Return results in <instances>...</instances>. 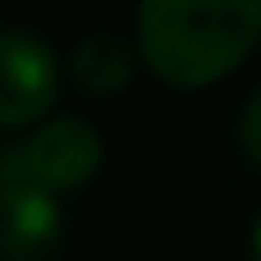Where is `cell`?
Returning <instances> with one entry per match:
<instances>
[{
	"instance_id": "2",
	"label": "cell",
	"mask_w": 261,
	"mask_h": 261,
	"mask_svg": "<svg viewBox=\"0 0 261 261\" xmlns=\"http://www.w3.org/2000/svg\"><path fill=\"white\" fill-rule=\"evenodd\" d=\"M64 216L60 193H50L23 161V147H0V261H60Z\"/></svg>"
},
{
	"instance_id": "4",
	"label": "cell",
	"mask_w": 261,
	"mask_h": 261,
	"mask_svg": "<svg viewBox=\"0 0 261 261\" xmlns=\"http://www.w3.org/2000/svg\"><path fill=\"white\" fill-rule=\"evenodd\" d=\"M23 147V161L28 170L50 188V193H78L96 179L101 161H106V138L92 119L83 115H55V119H41Z\"/></svg>"
},
{
	"instance_id": "6",
	"label": "cell",
	"mask_w": 261,
	"mask_h": 261,
	"mask_svg": "<svg viewBox=\"0 0 261 261\" xmlns=\"http://www.w3.org/2000/svg\"><path fill=\"white\" fill-rule=\"evenodd\" d=\"M239 142H243V156L252 161V170H261V87L248 96V106H243V119H239Z\"/></svg>"
},
{
	"instance_id": "5",
	"label": "cell",
	"mask_w": 261,
	"mask_h": 261,
	"mask_svg": "<svg viewBox=\"0 0 261 261\" xmlns=\"http://www.w3.org/2000/svg\"><path fill=\"white\" fill-rule=\"evenodd\" d=\"M138 60L142 55L119 32H87L69 50V83L83 96H115V92H124L133 83Z\"/></svg>"
},
{
	"instance_id": "7",
	"label": "cell",
	"mask_w": 261,
	"mask_h": 261,
	"mask_svg": "<svg viewBox=\"0 0 261 261\" xmlns=\"http://www.w3.org/2000/svg\"><path fill=\"white\" fill-rule=\"evenodd\" d=\"M248 261H261V216L252 225V234H248Z\"/></svg>"
},
{
	"instance_id": "1",
	"label": "cell",
	"mask_w": 261,
	"mask_h": 261,
	"mask_svg": "<svg viewBox=\"0 0 261 261\" xmlns=\"http://www.w3.org/2000/svg\"><path fill=\"white\" fill-rule=\"evenodd\" d=\"M261 41V0H142L138 55L156 83L197 92L229 78Z\"/></svg>"
},
{
	"instance_id": "3",
	"label": "cell",
	"mask_w": 261,
	"mask_h": 261,
	"mask_svg": "<svg viewBox=\"0 0 261 261\" xmlns=\"http://www.w3.org/2000/svg\"><path fill=\"white\" fill-rule=\"evenodd\" d=\"M60 96V55L32 28H0V128L41 124Z\"/></svg>"
}]
</instances>
